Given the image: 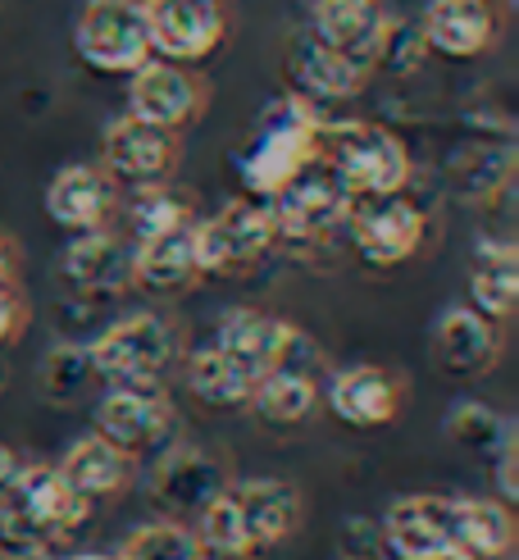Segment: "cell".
Instances as JSON below:
<instances>
[{"instance_id": "32", "label": "cell", "mask_w": 519, "mask_h": 560, "mask_svg": "<svg viewBox=\"0 0 519 560\" xmlns=\"http://www.w3.org/2000/svg\"><path fill=\"white\" fill-rule=\"evenodd\" d=\"M92 378H96V370H92L87 347H55L42 360V392L55 406H73Z\"/></svg>"}, {"instance_id": "26", "label": "cell", "mask_w": 519, "mask_h": 560, "mask_svg": "<svg viewBox=\"0 0 519 560\" xmlns=\"http://www.w3.org/2000/svg\"><path fill=\"white\" fill-rule=\"evenodd\" d=\"M470 301L474 311L506 324L519 301V250L510 242H479L470 265Z\"/></svg>"}, {"instance_id": "11", "label": "cell", "mask_w": 519, "mask_h": 560, "mask_svg": "<svg viewBox=\"0 0 519 560\" xmlns=\"http://www.w3.org/2000/svg\"><path fill=\"white\" fill-rule=\"evenodd\" d=\"M182 160L178 132L146 124L137 115H119L115 124H105L101 137V164L105 174L123 183V187H151V183H169Z\"/></svg>"}, {"instance_id": "27", "label": "cell", "mask_w": 519, "mask_h": 560, "mask_svg": "<svg viewBox=\"0 0 519 560\" xmlns=\"http://www.w3.org/2000/svg\"><path fill=\"white\" fill-rule=\"evenodd\" d=\"M456 534L464 560H506L515 547V515L506 501L456 497Z\"/></svg>"}, {"instance_id": "7", "label": "cell", "mask_w": 519, "mask_h": 560, "mask_svg": "<svg viewBox=\"0 0 519 560\" xmlns=\"http://www.w3.org/2000/svg\"><path fill=\"white\" fill-rule=\"evenodd\" d=\"M351 206V191L333 178V170L315 155L306 170H300L287 187H279L269 196V210H273V229H279V242H300V246H315L328 242Z\"/></svg>"}, {"instance_id": "5", "label": "cell", "mask_w": 519, "mask_h": 560, "mask_svg": "<svg viewBox=\"0 0 519 560\" xmlns=\"http://www.w3.org/2000/svg\"><path fill=\"white\" fill-rule=\"evenodd\" d=\"M342 233L351 237L355 256L374 269H397L420 256L428 237V219L415 201H405L401 191L388 196H351Z\"/></svg>"}, {"instance_id": "15", "label": "cell", "mask_w": 519, "mask_h": 560, "mask_svg": "<svg viewBox=\"0 0 519 560\" xmlns=\"http://www.w3.org/2000/svg\"><path fill=\"white\" fill-rule=\"evenodd\" d=\"M420 37L447 60H479L497 46L502 19L492 0H428L420 14Z\"/></svg>"}, {"instance_id": "25", "label": "cell", "mask_w": 519, "mask_h": 560, "mask_svg": "<svg viewBox=\"0 0 519 560\" xmlns=\"http://www.w3.org/2000/svg\"><path fill=\"white\" fill-rule=\"evenodd\" d=\"M283 332H287V319L279 315H264V311H251V305H241V311H228L214 328V347L233 355L246 374H264L273 365V355L283 347Z\"/></svg>"}, {"instance_id": "21", "label": "cell", "mask_w": 519, "mask_h": 560, "mask_svg": "<svg viewBox=\"0 0 519 560\" xmlns=\"http://www.w3.org/2000/svg\"><path fill=\"white\" fill-rule=\"evenodd\" d=\"M237 497V511L246 524V538L251 551H269L296 534L300 524V492L283 479H246V483H228Z\"/></svg>"}, {"instance_id": "31", "label": "cell", "mask_w": 519, "mask_h": 560, "mask_svg": "<svg viewBox=\"0 0 519 560\" xmlns=\"http://www.w3.org/2000/svg\"><path fill=\"white\" fill-rule=\"evenodd\" d=\"M115 560H205V551H201L197 534H191L187 524L155 520V524L132 528Z\"/></svg>"}, {"instance_id": "19", "label": "cell", "mask_w": 519, "mask_h": 560, "mask_svg": "<svg viewBox=\"0 0 519 560\" xmlns=\"http://www.w3.org/2000/svg\"><path fill=\"white\" fill-rule=\"evenodd\" d=\"M60 273L69 278L73 292L115 296V292L132 288V242H119L109 229L73 233V242L60 256Z\"/></svg>"}, {"instance_id": "39", "label": "cell", "mask_w": 519, "mask_h": 560, "mask_svg": "<svg viewBox=\"0 0 519 560\" xmlns=\"http://www.w3.org/2000/svg\"><path fill=\"white\" fill-rule=\"evenodd\" d=\"M69 560H115V556H105V551H78V556H69Z\"/></svg>"}, {"instance_id": "22", "label": "cell", "mask_w": 519, "mask_h": 560, "mask_svg": "<svg viewBox=\"0 0 519 560\" xmlns=\"http://www.w3.org/2000/svg\"><path fill=\"white\" fill-rule=\"evenodd\" d=\"M287 69H292V82H296V96H306V101H351L374 82L369 65H355V60H346V55L319 46L310 33L292 46Z\"/></svg>"}, {"instance_id": "30", "label": "cell", "mask_w": 519, "mask_h": 560, "mask_svg": "<svg viewBox=\"0 0 519 560\" xmlns=\"http://www.w3.org/2000/svg\"><path fill=\"white\" fill-rule=\"evenodd\" d=\"M128 223H132V242H146V237H160V233L187 229V223H197V196L178 191L169 183L132 187Z\"/></svg>"}, {"instance_id": "38", "label": "cell", "mask_w": 519, "mask_h": 560, "mask_svg": "<svg viewBox=\"0 0 519 560\" xmlns=\"http://www.w3.org/2000/svg\"><path fill=\"white\" fill-rule=\"evenodd\" d=\"M14 273H19V246L14 237L0 233V283H14Z\"/></svg>"}, {"instance_id": "2", "label": "cell", "mask_w": 519, "mask_h": 560, "mask_svg": "<svg viewBox=\"0 0 519 560\" xmlns=\"http://www.w3.org/2000/svg\"><path fill=\"white\" fill-rule=\"evenodd\" d=\"M319 160L333 170V178L351 196H388L410 187V151L397 132L378 128V124H323L319 119Z\"/></svg>"}, {"instance_id": "1", "label": "cell", "mask_w": 519, "mask_h": 560, "mask_svg": "<svg viewBox=\"0 0 519 560\" xmlns=\"http://www.w3.org/2000/svg\"><path fill=\"white\" fill-rule=\"evenodd\" d=\"M319 155V115L306 96H279L264 105V115L251 132V142L237 155V178L246 196L269 201L279 187H287L306 164Z\"/></svg>"}, {"instance_id": "14", "label": "cell", "mask_w": 519, "mask_h": 560, "mask_svg": "<svg viewBox=\"0 0 519 560\" xmlns=\"http://www.w3.org/2000/svg\"><path fill=\"white\" fill-rule=\"evenodd\" d=\"M428 351H433V365L451 378L492 374L502 360V324L479 315L474 305H460V311L437 315Z\"/></svg>"}, {"instance_id": "24", "label": "cell", "mask_w": 519, "mask_h": 560, "mask_svg": "<svg viewBox=\"0 0 519 560\" xmlns=\"http://www.w3.org/2000/svg\"><path fill=\"white\" fill-rule=\"evenodd\" d=\"M201 278L197 246H191V223L174 233H160L146 242H132V288L142 292H182Z\"/></svg>"}, {"instance_id": "18", "label": "cell", "mask_w": 519, "mask_h": 560, "mask_svg": "<svg viewBox=\"0 0 519 560\" xmlns=\"http://www.w3.org/2000/svg\"><path fill=\"white\" fill-rule=\"evenodd\" d=\"M228 488V469L201 446H174L151 474V501L164 515H197L214 492Z\"/></svg>"}, {"instance_id": "23", "label": "cell", "mask_w": 519, "mask_h": 560, "mask_svg": "<svg viewBox=\"0 0 519 560\" xmlns=\"http://www.w3.org/2000/svg\"><path fill=\"white\" fill-rule=\"evenodd\" d=\"M64 474V483L73 492H82L87 501H105V497H123L132 488V474H137V460L128 452H119L115 442H105L101 433H87L78 438L64 460L55 465Z\"/></svg>"}, {"instance_id": "3", "label": "cell", "mask_w": 519, "mask_h": 560, "mask_svg": "<svg viewBox=\"0 0 519 560\" xmlns=\"http://www.w3.org/2000/svg\"><path fill=\"white\" fill-rule=\"evenodd\" d=\"M191 246H197L201 273H241L256 269L273 246H279V229H273V210L260 196H241L214 210L210 219L191 223Z\"/></svg>"}, {"instance_id": "35", "label": "cell", "mask_w": 519, "mask_h": 560, "mask_svg": "<svg viewBox=\"0 0 519 560\" xmlns=\"http://www.w3.org/2000/svg\"><path fill=\"white\" fill-rule=\"evenodd\" d=\"M27 319H33V311H27L19 283H0V347H10V342L23 338Z\"/></svg>"}, {"instance_id": "29", "label": "cell", "mask_w": 519, "mask_h": 560, "mask_svg": "<svg viewBox=\"0 0 519 560\" xmlns=\"http://www.w3.org/2000/svg\"><path fill=\"white\" fill-rule=\"evenodd\" d=\"M246 406H256V415L269 419V424H300L319 406V378L292 370H264Z\"/></svg>"}, {"instance_id": "28", "label": "cell", "mask_w": 519, "mask_h": 560, "mask_svg": "<svg viewBox=\"0 0 519 560\" xmlns=\"http://www.w3.org/2000/svg\"><path fill=\"white\" fill-rule=\"evenodd\" d=\"M187 387H191V397H201L205 406H246L251 401L256 374H246L233 355H224L210 342L187 355Z\"/></svg>"}, {"instance_id": "16", "label": "cell", "mask_w": 519, "mask_h": 560, "mask_svg": "<svg viewBox=\"0 0 519 560\" xmlns=\"http://www.w3.org/2000/svg\"><path fill=\"white\" fill-rule=\"evenodd\" d=\"M119 210V183L105 174V164H64L46 183V214L69 233L109 229Z\"/></svg>"}, {"instance_id": "37", "label": "cell", "mask_w": 519, "mask_h": 560, "mask_svg": "<svg viewBox=\"0 0 519 560\" xmlns=\"http://www.w3.org/2000/svg\"><path fill=\"white\" fill-rule=\"evenodd\" d=\"M19 474H23V460H19V452H14V446H5V442H0V501H5V497L14 492Z\"/></svg>"}, {"instance_id": "8", "label": "cell", "mask_w": 519, "mask_h": 560, "mask_svg": "<svg viewBox=\"0 0 519 560\" xmlns=\"http://www.w3.org/2000/svg\"><path fill=\"white\" fill-rule=\"evenodd\" d=\"M174 424V401L160 392V383H109V392L96 401V433L132 460L169 442Z\"/></svg>"}, {"instance_id": "33", "label": "cell", "mask_w": 519, "mask_h": 560, "mask_svg": "<svg viewBox=\"0 0 519 560\" xmlns=\"http://www.w3.org/2000/svg\"><path fill=\"white\" fill-rule=\"evenodd\" d=\"M447 433H451L460 446H470V452L492 456V452H497V446L515 433V424H510L506 415L487 410L483 401H460V406L451 410V419H447Z\"/></svg>"}, {"instance_id": "10", "label": "cell", "mask_w": 519, "mask_h": 560, "mask_svg": "<svg viewBox=\"0 0 519 560\" xmlns=\"http://www.w3.org/2000/svg\"><path fill=\"white\" fill-rule=\"evenodd\" d=\"M151 55L174 65H201L224 46L228 14L219 0H142Z\"/></svg>"}, {"instance_id": "20", "label": "cell", "mask_w": 519, "mask_h": 560, "mask_svg": "<svg viewBox=\"0 0 519 560\" xmlns=\"http://www.w3.org/2000/svg\"><path fill=\"white\" fill-rule=\"evenodd\" d=\"M10 501L23 515H33L50 538H64V534H73V528H82L92 520V501L82 492H73L55 465H23Z\"/></svg>"}, {"instance_id": "17", "label": "cell", "mask_w": 519, "mask_h": 560, "mask_svg": "<svg viewBox=\"0 0 519 560\" xmlns=\"http://www.w3.org/2000/svg\"><path fill=\"white\" fill-rule=\"evenodd\" d=\"M405 406V378L382 365H351L328 383V410L351 429H382Z\"/></svg>"}, {"instance_id": "13", "label": "cell", "mask_w": 519, "mask_h": 560, "mask_svg": "<svg viewBox=\"0 0 519 560\" xmlns=\"http://www.w3.org/2000/svg\"><path fill=\"white\" fill-rule=\"evenodd\" d=\"M388 33L392 19L382 10V0H315L310 5V37L355 65H369L374 73L382 65Z\"/></svg>"}, {"instance_id": "12", "label": "cell", "mask_w": 519, "mask_h": 560, "mask_svg": "<svg viewBox=\"0 0 519 560\" xmlns=\"http://www.w3.org/2000/svg\"><path fill=\"white\" fill-rule=\"evenodd\" d=\"M382 542L397 560H464L456 534V506L433 492L397 497L382 511Z\"/></svg>"}, {"instance_id": "4", "label": "cell", "mask_w": 519, "mask_h": 560, "mask_svg": "<svg viewBox=\"0 0 519 560\" xmlns=\"http://www.w3.org/2000/svg\"><path fill=\"white\" fill-rule=\"evenodd\" d=\"M87 355L105 383H160L164 370H174V360L182 355V338L164 315H128L109 324Z\"/></svg>"}, {"instance_id": "34", "label": "cell", "mask_w": 519, "mask_h": 560, "mask_svg": "<svg viewBox=\"0 0 519 560\" xmlns=\"http://www.w3.org/2000/svg\"><path fill=\"white\" fill-rule=\"evenodd\" d=\"M50 542L55 538L33 515H23L10 497L0 501V560H42L50 551Z\"/></svg>"}, {"instance_id": "9", "label": "cell", "mask_w": 519, "mask_h": 560, "mask_svg": "<svg viewBox=\"0 0 519 560\" xmlns=\"http://www.w3.org/2000/svg\"><path fill=\"white\" fill-rule=\"evenodd\" d=\"M205 105H210V82L191 65H174L151 55L142 69L128 73V115L146 124L182 132L205 115Z\"/></svg>"}, {"instance_id": "36", "label": "cell", "mask_w": 519, "mask_h": 560, "mask_svg": "<svg viewBox=\"0 0 519 560\" xmlns=\"http://www.w3.org/2000/svg\"><path fill=\"white\" fill-rule=\"evenodd\" d=\"M492 460H497V488H502V501L506 506H515L519 501V433H510L497 452H492Z\"/></svg>"}, {"instance_id": "6", "label": "cell", "mask_w": 519, "mask_h": 560, "mask_svg": "<svg viewBox=\"0 0 519 560\" xmlns=\"http://www.w3.org/2000/svg\"><path fill=\"white\" fill-rule=\"evenodd\" d=\"M73 50L87 69L109 78H128L132 69H142L151 60L142 0H82L73 23Z\"/></svg>"}]
</instances>
